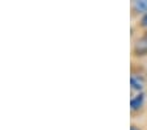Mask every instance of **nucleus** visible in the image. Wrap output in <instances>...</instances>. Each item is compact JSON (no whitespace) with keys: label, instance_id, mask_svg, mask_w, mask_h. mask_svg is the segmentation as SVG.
Listing matches in <instances>:
<instances>
[{"label":"nucleus","instance_id":"f257e3e1","mask_svg":"<svg viewBox=\"0 0 147 130\" xmlns=\"http://www.w3.org/2000/svg\"><path fill=\"white\" fill-rule=\"evenodd\" d=\"M130 90H131V95L144 92V90H146V76L142 72H131V75H130Z\"/></svg>","mask_w":147,"mask_h":130},{"label":"nucleus","instance_id":"423d86ee","mask_svg":"<svg viewBox=\"0 0 147 130\" xmlns=\"http://www.w3.org/2000/svg\"><path fill=\"white\" fill-rule=\"evenodd\" d=\"M130 130H143V129H142V126H139L137 124H131L130 125Z\"/></svg>","mask_w":147,"mask_h":130},{"label":"nucleus","instance_id":"f03ea898","mask_svg":"<svg viewBox=\"0 0 147 130\" xmlns=\"http://www.w3.org/2000/svg\"><path fill=\"white\" fill-rule=\"evenodd\" d=\"M146 100H147L146 92L131 95V97H130V110H131L133 115L139 113V112L143 110L144 105H146Z\"/></svg>","mask_w":147,"mask_h":130},{"label":"nucleus","instance_id":"39448f33","mask_svg":"<svg viewBox=\"0 0 147 130\" xmlns=\"http://www.w3.org/2000/svg\"><path fill=\"white\" fill-rule=\"evenodd\" d=\"M137 26H138V29H141L142 32H143V30H147V12L143 13L141 17H138V20H137Z\"/></svg>","mask_w":147,"mask_h":130},{"label":"nucleus","instance_id":"7ed1b4c3","mask_svg":"<svg viewBox=\"0 0 147 130\" xmlns=\"http://www.w3.org/2000/svg\"><path fill=\"white\" fill-rule=\"evenodd\" d=\"M133 57L134 58L147 57V40L142 36H138V38L133 43Z\"/></svg>","mask_w":147,"mask_h":130},{"label":"nucleus","instance_id":"20e7f679","mask_svg":"<svg viewBox=\"0 0 147 130\" xmlns=\"http://www.w3.org/2000/svg\"><path fill=\"white\" fill-rule=\"evenodd\" d=\"M146 12H147V0H133L131 1L133 17H141Z\"/></svg>","mask_w":147,"mask_h":130}]
</instances>
